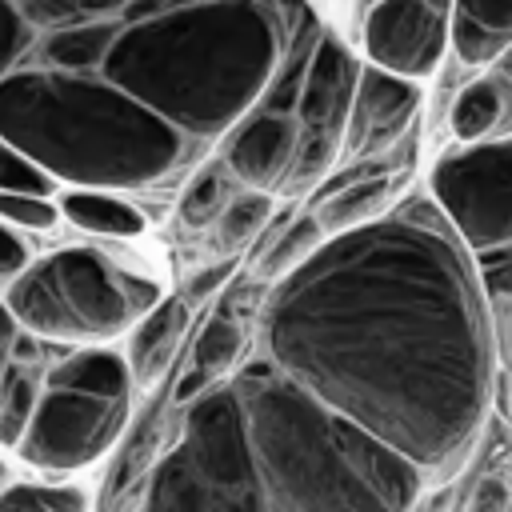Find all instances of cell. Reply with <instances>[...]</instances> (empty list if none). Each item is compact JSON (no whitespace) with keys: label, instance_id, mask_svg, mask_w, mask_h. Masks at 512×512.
<instances>
[{"label":"cell","instance_id":"21","mask_svg":"<svg viewBox=\"0 0 512 512\" xmlns=\"http://www.w3.org/2000/svg\"><path fill=\"white\" fill-rule=\"evenodd\" d=\"M36 396H40V380H36L32 364L12 360L0 380V444L4 448H16L20 432L28 428L32 408H36Z\"/></svg>","mask_w":512,"mask_h":512},{"label":"cell","instance_id":"36","mask_svg":"<svg viewBox=\"0 0 512 512\" xmlns=\"http://www.w3.org/2000/svg\"><path fill=\"white\" fill-rule=\"evenodd\" d=\"M212 380H216L212 372H204V368H196V364H192V368L180 376V384L172 388V400H176V404H188V400H192V396H200Z\"/></svg>","mask_w":512,"mask_h":512},{"label":"cell","instance_id":"23","mask_svg":"<svg viewBox=\"0 0 512 512\" xmlns=\"http://www.w3.org/2000/svg\"><path fill=\"white\" fill-rule=\"evenodd\" d=\"M268 220H272V196L256 188V192H248V196L228 200V204L216 212V236H220L224 248H240V244L256 240Z\"/></svg>","mask_w":512,"mask_h":512},{"label":"cell","instance_id":"32","mask_svg":"<svg viewBox=\"0 0 512 512\" xmlns=\"http://www.w3.org/2000/svg\"><path fill=\"white\" fill-rule=\"evenodd\" d=\"M456 12L488 24V28H500V32H512V0H452Z\"/></svg>","mask_w":512,"mask_h":512},{"label":"cell","instance_id":"4","mask_svg":"<svg viewBox=\"0 0 512 512\" xmlns=\"http://www.w3.org/2000/svg\"><path fill=\"white\" fill-rule=\"evenodd\" d=\"M0 140L76 184H152L184 152V132L164 116L64 68L0 76Z\"/></svg>","mask_w":512,"mask_h":512},{"label":"cell","instance_id":"7","mask_svg":"<svg viewBox=\"0 0 512 512\" xmlns=\"http://www.w3.org/2000/svg\"><path fill=\"white\" fill-rule=\"evenodd\" d=\"M512 144L508 136H484L444 152L428 176L432 204L448 220L452 236L468 248H496L512 240Z\"/></svg>","mask_w":512,"mask_h":512},{"label":"cell","instance_id":"33","mask_svg":"<svg viewBox=\"0 0 512 512\" xmlns=\"http://www.w3.org/2000/svg\"><path fill=\"white\" fill-rule=\"evenodd\" d=\"M28 260V244L12 232V224H0V280H12Z\"/></svg>","mask_w":512,"mask_h":512},{"label":"cell","instance_id":"29","mask_svg":"<svg viewBox=\"0 0 512 512\" xmlns=\"http://www.w3.org/2000/svg\"><path fill=\"white\" fill-rule=\"evenodd\" d=\"M224 208V176L220 172H204L200 180H192V188L180 200V216L188 224H204L216 220V212Z\"/></svg>","mask_w":512,"mask_h":512},{"label":"cell","instance_id":"34","mask_svg":"<svg viewBox=\"0 0 512 512\" xmlns=\"http://www.w3.org/2000/svg\"><path fill=\"white\" fill-rule=\"evenodd\" d=\"M228 272H232V264H212L208 272H196V276L188 280V296H184V300H200V296H208V292L224 288Z\"/></svg>","mask_w":512,"mask_h":512},{"label":"cell","instance_id":"14","mask_svg":"<svg viewBox=\"0 0 512 512\" xmlns=\"http://www.w3.org/2000/svg\"><path fill=\"white\" fill-rule=\"evenodd\" d=\"M396 192V180L384 172H368V176H356L332 192H320L312 204H316V220L324 232H340V228H352V224H364L372 216H380L388 208Z\"/></svg>","mask_w":512,"mask_h":512},{"label":"cell","instance_id":"30","mask_svg":"<svg viewBox=\"0 0 512 512\" xmlns=\"http://www.w3.org/2000/svg\"><path fill=\"white\" fill-rule=\"evenodd\" d=\"M28 44V28H24V16L0 0V76L12 68V60L20 56V48Z\"/></svg>","mask_w":512,"mask_h":512},{"label":"cell","instance_id":"35","mask_svg":"<svg viewBox=\"0 0 512 512\" xmlns=\"http://www.w3.org/2000/svg\"><path fill=\"white\" fill-rule=\"evenodd\" d=\"M192 4H204V0H128L124 4V20H144V16H160V12L192 8Z\"/></svg>","mask_w":512,"mask_h":512},{"label":"cell","instance_id":"8","mask_svg":"<svg viewBox=\"0 0 512 512\" xmlns=\"http://www.w3.org/2000/svg\"><path fill=\"white\" fill-rule=\"evenodd\" d=\"M128 424V396L104 400L76 388H44L16 440L20 460L40 472H76L116 448Z\"/></svg>","mask_w":512,"mask_h":512},{"label":"cell","instance_id":"17","mask_svg":"<svg viewBox=\"0 0 512 512\" xmlns=\"http://www.w3.org/2000/svg\"><path fill=\"white\" fill-rule=\"evenodd\" d=\"M508 116V88L504 80H492V76H480L472 84L460 88V96L452 100V136L460 144H472V140H484L492 132H504Z\"/></svg>","mask_w":512,"mask_h":512},{"label":"cell","instance_id":"22","mask_svg":"<svg viewBox=\"0 0 512 512\" xmlns=\"http://www.w3.org/2000/svg\"><path fill=\"white\" fill-rule=\"evenodd\" d=\"M508 40H512V32L488 28V24H480V20L464 16V12H452V20H448V44H452V52H456L464 64H472V68L496 64V60L508 52Z\"/></svg>","mask_w":512,"mask_h":512},{"label":"cell","instance_id":"27","mask_svg":"<svg viewBox=\"0 0 512 512\" xmlns=\"http://www.w3.org/2000/svg\"><path fill=\"white\" fill-rule=\"evenodd\" d=\"M0 192H32V196H52L56 176L44 172L28 152L0 144Z\"/></svg>","mask_w":512,"mask_h":512},{"label":"cell","instance_id":"12","mask_svg":"<svg viewBox=\"0 0 512 512\" xmlns=\"http://www.w3.org/2000/svg\"><path fill=\"white\" fill-rule=\"evenodd\" d=\"M296 120L288 112H256L228 144V172L248 188H276L292 152H296Z\"/></svg>","mask_w":512,"mask_h":512},{"label":"cell","instance_id":"31","mask_svg":"<svg viewBox=\"0 0 512 512\" xmlns=\"http://www.w3.org/2000/svg\"><path fill=\"white\" fill-rule=\"evenodd\" d=\"M508 504H512V492H508V480H504L500 472L480 476V480L472 484L468 500H464V508H472V512H504Z\"/></svg>","mask_w":512,"mask_h":512},{"label":"cell","instance_id":"25","mask_svg":"<svg viewBox=\"0 0 512 512\" xmlns=\"http://www.w3.org/2000/svg\"><path fill=\"white\" fill-rule=\"evenodd\" d=\"M0 508L4 512H84L88 492L76 484H8L0 488Z\"/></svg>","mask_w":512,"mask_h":512},{"label":"cell","instance_id":"38","mask_svg":"<svg viewBox=\"0 0 512 512\" xmlns=\"http://www.w3.org/2000/svg\"><path fill=\"white\" fill-rule=\"evenodd\" d=\"M424 4L436 8V12H444V16H448V8H452V0H424Z\"/></svg>","mask_w":512,"mask_h":512},{"label":"cell","instance_id":"16","mask_svg":"<svg viewBox=\"0 0 512 512\" xmlns=\"http://www.w3.org/2000/svg\"><path fill=\"white\" fill-rule=\"evenodd\" d=\"M48 384L52 388L92 392V396H104V400H120L132 388V372H128V360L120 352H108V348H76L72 356H64L60 364L48 368Z\"/></svg>","mask_w":512,"mask_h":512},{"label":"cell","instance_id":"5","mask_svg":"<svg viewBox=\"0 0 512 512\" xmlns=\"http://www.w3.org/2000/svg\"><path fill=\"white\" fill-rule=\"evenodd\" d=\"M144 508L152 512H264L248 428L232 384L204 388L184 416V436L160 456Z\"/></svg>","mask_w":512,"mask_h":512},{"label":"cell","instance_id":"15","mask_svg":"<svg viewBox=\"0 0 512 512\" xmlns=\"http://www.w3.org/2000/svg\"><path fill=\"white\" fill-rule=\"evenodd\" d=\"M60 216L92 236H108V240H128L144 232V212L112 192H96V188H76L60 196Z\"/></svg>","mask_w":512,"mask_h":512},{"label":"cell","instance_id":"18","mask_svg":"<svg viewBox=\"0 0 512 512\" xmlns=\"http://www.w3.org/2000/svg\"><path fill=\"white\" fill-rule=\"evenodd\" d=\"M116 40L112 24H80V28H60L44 40V60L64 68V72H88L96 64H104L108 48Z\"/></svg>","mask_w":512,"mask_h":512},{"label":"cell","instance_id":"26","mask_svg":"<svg viewBox=\"0 0 512 512\" xmlns=\"http://www.w3.org/2000/svg\"><path fill=\"white\" fill-rule=\"evenodd\" d=\"M160 436H164V408L152 404V408L140 416V424L132 428L128 444H124V452H120V460H116V468H112V488H124V484L140 480V472L156 460Z\"/></svg>","mask_w":512,"mask_h":512},{"label":"cell","instance_id":"19","mask_svg":"<svg viewBox=\"0 0 512 512\" xmlns=\"http://www.w3.org/2000/svg\"><path fill=\"white\" fill-rule=\"evenodd\" d=\"M320 240H324V228H320L316 216H296V220H288V228L264 248L260 264H256V276H260V280H280V276H288L296 264H304V260L320 248Z\"/></svg>","mask_w":512,"mask_h":512},{"label":"cell","instance_id":"24","mask_svg":"<svg viewBox=\"0 0 512 512\" xmlns=\"http://www.w3.org/2000/svg\"><path fill=\"white\" fill-rule=\"evenodd\" d=\"M240 352H244V328L228 312H216L200 328V336L192 344V364L204 368V372H212V376H220L224 368H232L240 360Z\"/></svg>","mask_w":512,"mask_h":512},{"label":"cell","instance_id":"28","mask_svg":"<svg viewBox=\"0 0 512 512\" xmlns=\"http://www.w3.org/2000/svg\"><path fill=\"white\" fill-rule=\"evenodd\" d=\"M0 220L28 228V232H48L60 220V208L52 196H32V192H0Z\"/></svg>","mask_w":512,"mask_h":512},{"label":"cell","instance_id":"37","mask_svg":"<svg viewBox=\"0 0 512 512\" xmlns=\"http://www.w3.org/2000/svg\"><path fill=\"white\" fill-rule=\"evenodd\" d=\"M16 320H12V312L0 304V380H4V372H8V364H12V340H16Z\"/></svg>","mask_w":512,"mask_h":512},{"label":"cell","instance_id":"6","mask_svg":"<svg viewBox=\"0 0 512 512\" xmlns=\"http://www.w3.org/2000/svg\"><path fill=\"white\" fill-rule=\"evenodd\" d=\"M4 308L24 332L56 344L112 340L136 320L124 296V264L96 248H60L24 264L8 284Z\"/></svg>","mask_w":512,"mask_h":512},{"label":"cell","instance_id":"3","mask_svg":"<svg viewBox=\"0 0 512 512\" xmlns=\"http://www.w3.org/2000/svg\"><path fill=\"white\" fill-rule=\"evenodd\" d=\"M128 24L104 56V76L180 132L232 124L284 48L276 8L252 0H204Z\"/></svg>","mask_w":512,"mask_h":512},{"label":"cell","instance_id":"10","mask_svg":"<svg viewBox=\"0 0 512 512\" xmlns=\"http://www.w3.org/2000/svg\"><path fill=\"white\" fill-rule=\"evenodd\" d=\"M420 108V88L408 76H396L388 68H356L348 116L340 128V152L348 160H368L372 152L388 148L416 116Z\"/></svg>","mask_w":512,"mask_h":512},{"label":"cell","instance_id":"9","mask_svg":"<svg viewBox=\"0 0 512 512\" xmlns=\"http://www.w3.org/2000/svg\"><path fill=\"white\" fill-rule=\"evenodd\" d=\"M448 48V16L424 0H372L364 16V56L408 80L440 68Z\"/></svg>","mask_w":512,"mask_h":512},{"label":"cell","instance_id":"40","mask_svg":"<svg viewBox=\"0 0 512 512\" xmlns=\"http://www.w3.org/2000/svg\"><path fill=\"white\" fill-rule=\"evenodd\" d=\"M368 4H372V0H368Z\"/></svg>","mask_w":512,"mask_h":512},{"label":"cell","instance_id":"1","mask_svg":"<svg viewBox=\"0 0 512 512\" xmlns=\"http://www.w3.org/2000/svg\"><path fill=\"white\" fill-rule=\"evenodd\" d=\"M268 360L420 472H452L468 456L508 368L468 248L420 200L340 228L284 276Z\"/></svg>","mask_w":512,"mask_h":512},{"label":"cell","instance_id":"20","mask_svg":"<svg viewBox=\"0 0 512 512\" xmlns=\"http://www.w3.org/2000/svg\"><path fill=\"white\" fill-rule=\"evenodd\" d=\"M336 156H340V136H332V132H300L296 136V152H292V160H288V168H284L276 188H284V196H296V192L320 184L324 172L336 164Z\"/></svg>","mask_w":512,"mask_h":512},{"label":"cell","instance_id":"39","mask_svg":"<svg viewBox=\"0 0 512 512\" xmlns=\"http://www.w3.org/2000/svg\"><path fill=\"white\" fill-rule=\"evenodd\" d=\"M0 480H8V476H4V464H0Z\"/></svg>","mask_w":512,"mask_h":512},{"label":"cell","instance_id":"2","mask_svg":"<svg viewBox=\"0 0 512 512\" xmlns=\"http://www.w3.org/2000/svg\"><path fill=\"white\" fill-rule=\"evenodd\" d=\"M256 460L264 508H412L424 472L356 420L332 412L272 360L244 364L232 380Z\"/></svg>","mask_w":512,"mask_h":512},{"label":"cell","instance_id":"13","mask_svg":"<svg viewBox=\"0 0 512 512\" xmlns=\"http://www.w3.org/2000/svg\"><path fill=\"white\" fill-rule=\"evenodd\" d=\"M188 332V300L172 296V300H156L148 312H140V320H132V340H128V372L132 384H152L176 356L180 340Z\"/></svg>","mask_w":512,"mask_h":512},{"label":"cell","instance_id":"11","mask_svg":"<svg viewBox=\"0 0 512 512\" xmlns=\"http://www.w3.org/2000/svg\"><path fill=\"white\" fill-rule=\"evenodd\" d=\"M352 84H356V60L348 56V48L336 36H316L304 76H300V92H296V128L300 132H332L340 136L344 116H348V100H352Z\"/></svg>","mask_w":512,"mask_h":512}]
</instances>
